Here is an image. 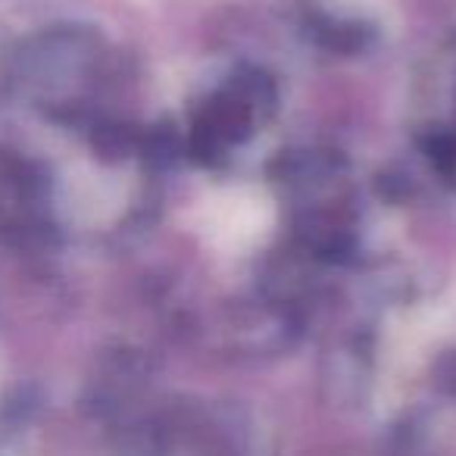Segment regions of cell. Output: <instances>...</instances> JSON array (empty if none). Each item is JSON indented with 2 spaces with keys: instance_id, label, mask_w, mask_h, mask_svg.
Listing matches in <instances>:
<instances>
[{
  "instance_id": "6da1fadb",
  "label": "cell",
  "mask_w": 456,
  "mask_h": 456,
  "mask_svg": "<svg viewBox=\"0 0 456 456\" xmlns=\"http://www.w3.org/2000/svg\"><path fill=\"white\" fill-rule=\"evenodd\" d=\"M313 32H316L319 45L338 53H360L372 41V28L362 26V22H347V20H319Z\"/></svg>"
}]
</instances>
